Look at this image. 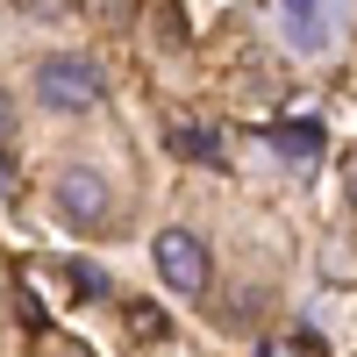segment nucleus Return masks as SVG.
<instances>
[{
	"instance_id": "1",
	"label": "nucleus",
	"mask_w": 357,
	"mask_h": 357,
	"mask_svg": "<svg viewBox=\"0 0 357 357\" xmlns=\"http://www.w3.org/2000/svg\"><path fill=\"white\" fill-rule=\"evenodd\" d=\"M36 93L57 114H79V107L100 100V65H93V57H43V65H36Z\"/></svg>"
},
{
	"instance_id": "2",
	"label": "nucleus",
	"mask_w": 357,
	"mask_h": 357,
	"mask_svg": "<svg viewBox=\"0 0 357 357\" xmlns=\"http://www.w3.org/2000/svg\"><path fill=\"white\" fill-rule=\"evenodd\" d=\"M151 257H158V279H165L172 293H200V286H207V243H200V236H186V229H158Z\"/></svg>"
},
{
	"instance_id": "3",
	"label": "nucleus",
	"mask_w": 357,
	"mask_h": 357,
	"mask_svg": "<svg viewBox=\"0 0 357 357\" xmlns=\"http://www.w3.org/2000/svg\"><path fill=\"white\" fill-rule=\"evenodd\" d=\"M107 186H100V172H65L57 178V215H65L72 229H107Z\"/></svg>"
},
{
	"instance_id": "4",
	"label": "nucleus",
	"mask_w": 357,
	"mask_h": 357,
	"mask_svg": "<svg viewBox=\"0 0 357 357\" xmlns=\"http://www.w3.org/2000/svg\"><path fill=\"white\" fill-rule=\"evenodd\" d=\"M272 151L286 165H314L321 151H329V136H321V129H272Z\"/></svg>"
},
{
	"instance_id": "5",
	"label": "nucleus",
	"mask_w": 357,
	"mask_h": 357,
	"mask_svg": "<svg viewBox=\"0 0 357 357\" xmlns=\"http://www.w3.org/2000/svg\"><path fill=\"white\" fill-rule=\"evenodd\" d=\"M172 151H178V158H193V165H215V158H222V136H207V129H186V122H178V129H172Z\"/></svg>"
},
{
	"instance_id": "6",
	"label": "nucleus",
	"mask_w": 357,
	"mask_h": 357,
	"mask_svg": "<svg viewBox=\"0 0 357 357\" xmlns=\"http://www.w3.org/2000/svg\"><path fill=\"white\" fill-rule=\"evenodd\" d=\"M321 8V0H286V15H314Z\"/></svg>"
},
{
	"instance_id": "7",
	"label": "nucleus",
	"mask_w": 357,
	"mask_h": 357,
	"mask_svg": "<svg viewBox=\"0 0 357 357\" xmlns=\"http://www.w3.org/2000/svg\"><path fill=\"white\" fill-rule=\"evenodd\" d=\"M8 129H15V107H8V100H0V136H8Z\"/></svg>"
},
{
	"instance_id": "8",
	"label": "nucleus",
	"mask_w": 357,
	"mask_h": 357,
	"mask_svg": "<svg viewBox=\"0 0 357 357\" xmlns=\"http://www.w3.org/2000/svg\"><path fill=\"white\" fill-rule=\"evenodd\" d=\"M0 193H8V165H0Z\"/></svg>"
}]
</instances>
